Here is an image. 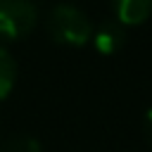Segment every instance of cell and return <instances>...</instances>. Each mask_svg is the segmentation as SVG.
<instances>
[{"mask_svg": "<svg viewBox=\"0 0 152 152\" xmlns=\"http://www.w3.org/2000/svg\"><path fill=\"white\" fill-rule=\"evenodd\" d=\"M48 33L52 36V40L62 43V45H86L93 36V26L90 19L86 17V12H81L74 5H55L48 14Z\"/></svg>", "mask_w": 152, "mask_h": 152, "instance_id": "1", "label": "cell"}, {"mask_svg": "<svg viewBox=\"0 0 152 152\" xmlns=\"http://www.w3.org/2000/svg\"><path fill=\"white\" fill-rule=\"evenodd\" d=\"M38 10L31 0H0V38L19 40L33 31Z\"/></svg>", "mask_w": 152, "mask_h": 152, "instance_id": "2", "label": "cell"}, {"mask_svg": "<svg viewBox=\"0 0 152 152\" xmlns=\"http://www.w3.org/2000/svg\"><path fill=\"white\" fill-rule=\"evenodd\" d=\"M90 40L95 43L97 52L112 55V52H116V50L124 45L126 33H124V26H121L119 21H104V24H100V26L93 31Z\"/></svg>", "mask_w": 152, "mask_h": 152, "instance_id": "3", "label": "cell"}, {"mask_svg": "<svg viewBox=\"0 0 152 152\" xmlns=\"http://www.w3.org/2000/svg\"><path fill=\"white\" fill-rule=\"evenodd\" d=\"M112 5L121 26L142 24L152 14V0H112Z\"/></svg>", "mask_w": 152, "mask_h": 152, "instance_id": "4", "label": "cell"}, {"mask_svg": "<svg viewBox=\"0 0 152 152\" xmlns=\"http://www.w3.org/2000/svg\"><path fill=\"white\" fill-rule=\"evenodd\" d=\"M14 81H17V64L12 55L5 48H0V100L10 95V90L14 88Z\"/></svg>", "mask_w": 152, "mask_h": 152, "instance_id": "5", "label": "cell"}, {"mask_svg": "<svg viewBox=\"0 0 152 152\" xmlns=\"http://www.w3.org/2000/svg\"><path fill=\"white\" fill-rule=\"evenodd\" d=\"M0 152H43L40 150V142L36 138H28V135H17V138H10L0 145Z\"/></svg>", "mask_w": 152, "mask_h": 152, "instance_id": "6", "label": "cell"}, {"mask_svg": "<svg viewBox=\"0 0 152 152\" xmlns=\"http://www.w3.org/2000/svg\"><path fill=\"white\" fill-rule=\"evenodd\" d=\"M145 135H147V140L152 145V109L145 114Z\"/></svg>", "mask_w": 152, "mask_h": 152, "instance_id": "7", "label": "cell"}]
</instances>
